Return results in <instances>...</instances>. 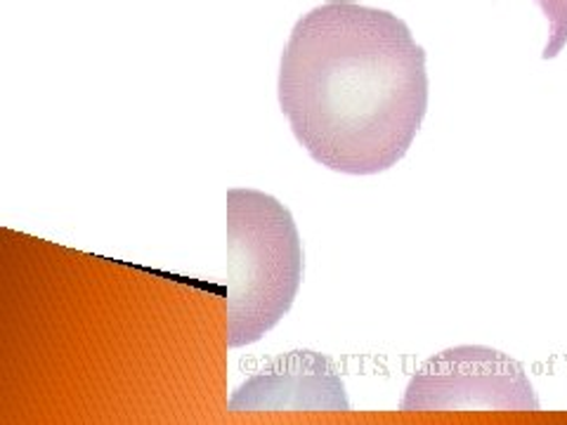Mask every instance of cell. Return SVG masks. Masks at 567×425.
<instances>
[{
	"mask_svg": "<svg viewBox=\"0 0 567 425\" xmlns=\"http://www.w3.org/2000/svg\"><path fill=\"white\" fill-rule=\"evenodd\" d=\"M277 91L317 164L377 175L402 162L429 112L425 50L398 14L327 0L296 22Z\"/></svg>",
	"mask_w": 567,
	"mask_h": 425,
	"instance_id": "6da1fadb",
	"label": "cell"
},
{
	"mask_svg": "<svg viewBox=\"0 0 567 425\" xmlns=\"http://www.w3.org/2000/svg\"><path fill=\"white\" fill-rule=\"evenodd\" d=\"M303 243L291 210L258 189L227 191V348L260 341L293 305Z\"/></svg>",
	"mask_w": 567,
	"mask_h": 425,
	"instance_id": "7a4b0ae2",
	"label": "cell"
},
{
	"mask_svg": "<svg viewBox=\"0 0 567 425\" xmlns=\"http://www.w3.org/2000/svg\"><path fill=\"white\" fill-rule=\"evenodd\" d=\"M400 412H539L523 364L485 345L442 350L419 366Z\"/></svg>",
	"mask_w": 567,
	"mask_h": 425,
	"instance_id": "3957f363",
	"label": "cell"
},
{
	"mask_svg": "<svg viewBox=\"0 0 567 425\" xmlns=\"http://www.w3.org/2000/svg\"><path fill=\"white\" fill-rule=\"evenodd\" d=\"M229 412H350L336 364L312 350L279 354L246 379L227 404Z\"/></svg>",
	"mask_w": 567,
	"mask_h": 425,
	"instance_id": "277c9868",
	"label": "cell"
},
{
	"mask_svg": "<svg viewBox=\"0 0 567 425\" xmlns=\"http://www.w3.org/2000/svg\"><path fill=\"white\" fill-rule=\"evenodd\" d=\"M537 3L548 20V43L542 58L554 60L567 45V0H537Z\"/></svg>",
	"mask_w": 567,
	"mask_h": 425,
	"instance_id": "5b68a950",
	"label": "cell"
}]
</instances>
